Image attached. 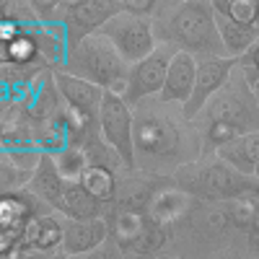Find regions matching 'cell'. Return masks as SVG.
Masks as SVG:
<instances>
[{
    "mask_svg": "<svg viewBox=\"0 0 259 259\" xmlns=\"http://www.w3.org/2000/svg\"><path fill=\"white\" fill-rule=\"evenodd\" d=\"M135 112V168L156 177H174L179 168L205 156L202 133L184 117L179 104H168L161 96L145 99Z\"/></svg>",
    "mask_w": 259,
    "mask_h": 259,
    "instance_id": "cell-1",
    "label": "cell"
},
{
    "mask_svg": "<svg viewBox=\"0 0 259 259\" xmlns=\"http://www.w3.org/2000/svg\"><path fill=\"white\" fill-rule=\"evenodd\" d=\"M153 24L158 45L187 52L197 62L228 57L212 0H161Z\"/></svg>",
    "mask_w": 259,
    "mask_h": 259,
    "instance_id": "cell-2",
    "label": "cell"
},
{
    "mask_svg": "<svg viewBox=\"0 0 259 259\" xmlns=\"http://www.w3.org/2000/svg\"><path fill=\"white\" fill-rule=\"evenodd\" d=\"M236 244H246V236L233 228L226 207L197 200L194 207L171 228L168 254L182 259H210Z\"/></svg>",
    "mask_w": 259,
    "mask_h": 259,
    "instance_id": "cell-3",
    "label": "cell"
},
{
    "mask_svg": "<svg viewBox=\"0 0 259 259\" xmlns=\"http://www.w3.org/2000/svg\"><path fill=\"white\" fill-rule=\"evenodd\" d=\"M171 179L189 197L210 205H226L241 197H251V194L259 197V182L236 171L218 156H202L200 161L179 168Z\"/></svg>",
    "mask_w": 259,
    "mask_h": 259,
    "instance_id": "cell-4",
    "label": "cell"
},
{
    "mask_svg": "<svg viewBox=\"0 0 259 259\" xmlns=\"http://www.w3.org/2000/svg\"><path fill=\"white\" fill-rule=\"evenodd\" d=\"M130 68L124 57L114 50V45L104 34H91L83 41L73 47L70 60L65 65V70L99 85L101 91L114 94L124 99L127 80H130Z\"/></svg>",
    "mask_w": 259,
    "mask_h": 259,
    "instance_id": "cell-5",
    "label": "cell"
},
{
    "mask_svg": "<svg viewBox=\"0 0 259 259\" xmlns=\"http://www.w3.org/2000/svg\"><path fill=\"white\" fill-rule=\"evenodd\" d=\"M104 221L109 226V241L127 259H153L168 254L171 228H163L148 218V212L106 207Z\"/></svg>",
    "mask_w": 259,
    "mask_h": 259,
    "instance_id": "cell-6",
    "label": "cell"
},
{
    "mask_svg": "<svg viewBox=\"0 0 259 259\" xmlns=\"http://www.w3.org/2000/svg\"><path fill=\"white\" fill-rule=\"evenodd\" d=\"M228 124L239 135L259 133V101L254 94V85L246 80L241 68H236L231 80L215 94L207 106L197 114L194 124Z\"/></svg>",
    "mask_w": 259,
    "mask_h": 259,
    "instance_id": "cell-7",
    "label": "cell"
},
{
    "mask_svg": "<svg viewBox=\"0 0 259 259\" xmlns=\"http://www.w3.org/2000/svg\"><path fill=\"white\" fill-rule=\"evenodd\" d=\"M114 45V50L124 57L127 65H138L145 57H150L161 45L156 36L153 18H140L127 11H119L114 18H109L99 31Z\"/></svg>",
    "mask_w": 259,
    "mask_h": 259,
    "instance_id": "cell-8",
    "label": "cell"
},
{
    "mask_svg": "<svg viewBox=\"0 0 259 259\" xmlns=\"http://www.w3.org/2000/svg\"><path fill=\"white\" fill-rule=\"evenodd\" d=\"M99 133L101 140L109 145L114 153L122 158L124 168H135V112L122 96L106 94L101 112H99Z\"/></svg>",
    "mask_w": 259,
    "mask_h": 259,
    "instance_id": "cell-9",
    "label": "cell"
},
{
    "mask_svg": "<svg viewBox=\"0 0 259 259\" xmlns=\"http://www.w3.org/2000/svg\"><path fill=\"white\" fill-rule=\"evenodd\" d=\"M174 55H177L174 47L161 45L150 57H145L143 62L130 68V80H127V91H124V101L130 106H138L145 99L161 96L168 65H171V57Z\"/></svg>",
    "mask_w": 259,
    "mask_h": 259,
    "instance_id": "cell-10",
    "label": "cell"
},
{
    "mask_svg": "<svg viewBox=\"0 0 259 259\" xmlns=\"http://www.w3.org/2000/svg\"><path fill=\"white\" fill-rule=\"evenodd\" d=\"M122 11L119 0H65L62 24L70 34L73 47L85 36L99 34L109 18Z\"/></svg>",
    "mask_w": 259,
    "mask_h": 259,
    "instance_id": "cell-11",
    "label": "cell"
},
{
    "mask_svg": "<svg viewBox=\"0 0 259 259\" xmlns=\"http://www.w3.org/2000/svg\"><path fill=\"white\" fill-rule=\"evenodd\" d=\"M236 68H239V60H233V57H215V60L197 62V80H194L192 99L182 106L184 117L192 122L197 119V114L207 106V101L231 80Z\"/></svg>",
    "mask_w": 259,
    "mask_h": 259,
    "instance_id": "cell-12",
    "label": "cell"
},
{
    "mask_svg": "<svg viewBox=\"0 0 259 259\" xmlns=\"http://www.w3.org/2000/svg\"><path fill=\"white\" fill-rule=\"evenodd\" d=\"M168 177H156L140 168H124L117 177V194L106 207L114 210H133V212H145L150 200L156 197V192L168 184Z\"/></svg>",
    "mask_w": 259,
    "mask_h": 259,
    "instance_id": "cell-13",
    "label": "cell"
},
{
    "mask_svg": "<svg viewBox=\"0 0 259 259\" xmlns=\"http://www.w3.org/2000/svg\"><path fill=\"white\" fill-rule=\"evenodd\" d=\"M52 80H55V89H57L62 104L68 109H75V112L85 114L89 119L99 122V112H101L106 91H101L99 85L83 80L68 70H52Z\"/></svg>",
    "mask_w": 259,
    "mask_h": 259,
    "instance_id": "cell-14",
    "label": "cell"
},
{
    "mask_svg": "<svg viewBox=\"0 0 259 259\" xmlns=\"http://www.w3.org/2000/svg\"><path fill=\"white\" fill-rule=\"evenodd\" d=\"M65 223L68 218L60 212L39 215V218L29 221L24 228V249L26 251H39V254H60L62 241H65Z\"/></svg>",
    "mask_w": 259,
    "mask_h": 259,
    "instance_id": "cell-15",
    "label": "cell"
},
{
    "mask_svg": "<svg viewBox=\"0 0 259 259\" xmlns=\"http://www.w3.org/2000/svg\"><path fill=\"white\" fill-rule=\"evenodd\" d=\"M109 241V226L104 218L96 221H68L65 223V241H62V254L68 256H85L96 249H101Z\"/></svg>",
    "mask_w": 259,
    "mask_h": 259,
    "instance_id": "cell-16",
    "label": "cell"
},
{
    "mask_svg": "<svg viewBox=\"0 0 259 259\" xmlns=\"http://www.w3.org/2000/svg\"><path fill=\"white\" fill-rule=\"evenodd\" d=\"M194 197H189V194L184 192V189H179L177 184H174V179H171L168 184H163L158 192H156V197L150 200V205H148V218L153 221V223H158V226H163V228H174L184 215L194 207Z\"/></svg>",
    "mask_w": 259,
    "mask_h": 259,
    "instance_id": "cell-17",
    "label": "cell"
},
{
    "mask_svg": "<svg viewBox=\"0 0 259 259\" xmlns=\"http://www.w3.org/2000/svg\"><path fill=\"white\" fill-rule=\"evenodd\" d=\"M194 80H197V60H194L192 55H187V52H177L174 57H171L161 99L168 101V104L184 106L192 99Z\"/></svg>",
    "mask_w": 259,
    "mask_h": 259,
    "instance_id": "cell-18",
    "label": "cell"
},
{
    "mask_svg": "<svg viewBox=\"0 0 259 259\" xmlns=\"http://www.w3.org/2000/svg\"><path fill=\"white\" fill-rule=\"evenodd\" d=\"M55 212L50 205H45L34 192L21 189L11 192L0 197V228H16V226H26L29 221L39 218V215H50Z\"/></svg>",
    "mask_w": 259,
    "mask_h": 259,
    "instance_id": "cell-19",
    "label": "cell"
},
{
    "mask_svg": "<svg viewBox=\"0 0 259 259\" xmlns=\"http://www.w3.org/2000/svg\"><path fill=\"white\" fill-rule=\"evenodd\" d=\"M104 212H106V202L89 194L80 182L65 184L60 215H65L68 221H96V218H104Z\"/></svg>",
    "mask_w": 259,
    "mask_h": 259,
    "instance_id": "cell-20",
    "label": "cell"
},
{
    "mask_svg": "<svg viewBox=\"0 0 259 259\" xmlns=\"http://www.w3.org/2000/svg\"><path fill=\"white\" fill-rule=\"evenodd\" d=\"M65 184H68V182L60 177V171H57L52 156H45V161H41V166L36 168V174H34V179H31V184H29L26 189L34 192L36 197L45 202V205H50L55 212H60L62 194H65Z\"/></svg>",
    "mask_w": 259,
    "mask_h": 259,
    "instance_id": "cell-21",
    "label": "cell"
},
{
    "mask_svg": "<svg viewBox=\"0 0 259 259\" xmlns=\"http://www.w3.org/2000/svg\"><path fill=\"white\" fill-rule=\"evenodd\" d=\"M215 156L221 161H226L228 166H233L236 171H241V174L254 177V171L259 166V133H249V135L236 138L233 143L221 148Z\"/></svg>",
    "mask_w": 259,
    "mask_h": 259,
    "instance_id": "cell-22",
    "label": "cell"
},
{
    "mask_svg": "<svg viewBox=\"0 0 259 259\" xmlns=\"http://www.w3.org/2000/svg\"><path fill=\"white\" fill-rule=\"evenodd\" d=\"M117 177H119L117 171L91 163L89 168H85V174L80 177V184H83V189L89 194H94L96 200L109 205L114 200V194H117Z\"/></svg>",
    "mask_w": 259,
    "mask_h": 259,
    "instance_id": "cell-23",
    "label": "cell"
},
{
    "mask_svg": "<svg viewBox=\"0 0 259 259\" xmlns=\"http://www.w3.org/2000/svg\"><path fill=\"white\" fill-rule=\"evenodd\" d=\"M212 8L233 24L259 31V0H212Z\"/></svg>",
    "mask_w": 259,
    "mask_h": 259,
    "instance_id": "cell-24",
    "label": "cell"
},
{
    "mask_svg": "<svg viewBox=\"0 0 259 259\" xmlns=\"http://www.w3.org/2000/svg\"><path fill=\"white\" fill-rule=\"evenodd\" d=\"M52 161H55V166H57V171H60V177H62L65 182H68V184L80 182V177L85 174V168L91 166L89 156H85V150H83V148H78V145L65 148L62 153L52 156Z\"/></svg>",
    "mask_w": 259,
    "mask_h": 259,
    "instance_id": "cell-25",
    "label": "cell"
},
{
    "mask_svg": "<svg viewBox=\"0 0 259 259\" xmlns=\"http://www.w3.org/2000/svg\"><path fill=\"white\" fill-rule=\"evenodd\" d=\"M223 207H226V212H228L233 228L246 236L249 226L254 223V218L259 215V197H256V194H251V197H241V200L226 202Z\"/></svg>",
    "mask_w": 259,
    "mask_h": 259,
    "instance_id": "cell-26",
    "label": "cell"
},
{
    "mask_svg": "<svg viewBox=\"0 0 259 259\" xmlns=\"http://www.w3.org/2000/svg\"><path fill=\"white\" fill-rule=\"evenodd\" d=\"M122 11L140 16V18H156V13L161 11V0H119Z\"/></svg>",
    "mask_w": 259,
    "mask_h": 259,
    "instance_id": "cell-27",
    "label": "cell"
},
{
    "mask_svg": "<svg viewBox=\"0 0 259 259\" xmlns=\"http://www.w3.org/2000/svg\"><path fill=\"white\" fill-rule=\"evenodd\" d=\"M239 68H241V73L246 75V80H249L251 85L259 83V41L239 60Z\"/></svg>",
    "mask_w": 259,
    "mask_h": 259,
    "instance_id": "cell-28",
    "label": "cell"
},
{
    "mask_svg": "<svg viewBox=\"0 0 259 259\" xmlns=\"http://www.w3.org/2000/svg\"><path fill=\"white\" fill-rule=\"evenodd\" d=\"M210 259H256V256L249 251L246 244H236V246H228V249L218 251V254L210 256Z\"/></svg>",
    "mask_w": 259,
    "mask_h": 259,
    "instance_id": "cell-29",
    "label": "cell"
},
{
    "mask_svg": "<svg viewBox=\"0 0 259 259\" xmlns=\"http://www.w3.org/2000/svg\"><path fill=\"white\" fill-rule=\"evenodd\" d=\"M80 259H127L112 241H106L101 249H96V251H91V254H85V256H80Z\"/></svg>",
    "mask_w": 259,
    "mask_h": 259,
    "instance_id": "cell-30",
    "label": "cell"
},
{
    "mask_svg": "<svg viewBox=\"0 0 259 259\" xmlns=\"http://www.w3.org/2000/svg\"><path fill=\"white\" fill-rule=\"evenodd\" d=\"M246 246H249V251H251L254 256H259V215L254 218V223H251L249 231H246Z\"/></svg>",
    "mask_w": 259,
    "mask_h": 259,
    "instance_id": "cell-31",
    "label": "cell"
},
{
    "mask_svg": "<svg viewBox=\"0 0 259 259\" xmlns=\"http://www.w3.org/2000/svg\"><path fill=\"white\" fill-rule=\"evenodd\" d=\"M13 259H52L50 254H39V251H21L18 256H13Z\"/></svg>",
    "mask_w": 259,
    "mask_h": 259,
    "instance_id": "cell-32",
    "label": "cell"
},
{
    "mask_svg": "<svg viewBox=\"0 0 259 259\" xmlns=\"http://www.w3.org/2000/svg\"><path fill=\"white\" fill-rule=\"evenodd\" d=\"M153 259H182V256H174V254H161V256H153Z\"/></svg>",
    "mask_w": 259,
    "mask_h": 259,
    "instance_id": "cell-33",
    "label": "cell"
},
{
    "mask_svg": "<svg viewBox=\"0 0 259 259\" xmlns=\"http://www.w3.org/2000/svg\"><path fill=\"white\" fill-rule=\"evenodd\" d=\"M52 259H75V256H68V254H62V251H60V254H55Z\"/></svg>",
    "mask_w": 259,
    "mask_h": 259,
    "instance_id": "cell-34",
    "label": "cell"
},
{
    "mask_svg": "<svg viewBox=\"0 0 259 259\" xmlns=\"http://www.w3.org/2000/svg\"><path fill=\"white\" fill-rule=\"evenodd\" d=\"M254 94H256V101H259V83L254 85Z\"/></svg>",
    "mask_w": 259,
    "mask_h": 259,
    "instance_id": "cell-35",
    "label": "cell"
},
{
    "mask_svg": "<svg viewBox=\"0 0 259 259\" xmlns=\"http://www.w3.org/2000/svg\"><path fill=\"white\" fill-rule=\"evenodd\" d=\"M254 179L259 182V166H256V171H254Z\"/></svg>",
    "mask_w": 259,
    "mask_h": 259,
    "instance_id": "cell-36",
    "label": "cell"
}]
</instances>
